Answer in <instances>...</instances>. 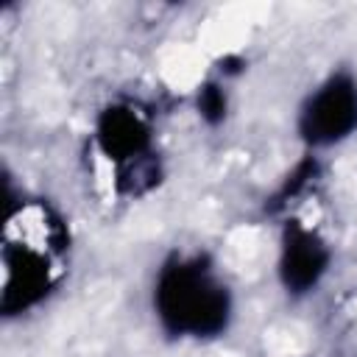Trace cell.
I'll return each instance as SVG.
<instances>
[{
    "label": "cell",
    "mask_w": 357,
    "mask_h": 357,
    "mask_svg": "<svg viewBox=\"0 0 357 357\" xmlns=\"http://www.w3.org/2000/svg\"><path fill=\"white\" fill-rule=\"evenodd\" d=\"M64 229L45 206L25 204L6 218L3 234V312L14 315L50 293L59 276Z\"/></svg>",
    "instance_id": "1"
},
{
    "label": "cell",
    "mask_w": 357,
    "mask_h": 357,
    "mask_svg": "<svg viewBox=\"0 0 357 357\" xmlns=\"http://www.w3.org/2000/svg\"><path fill=\"white\" fill-rule=\"evenodd\" d=\"M153 310L167 335L215 337L231 321V296L204 257H173L156 273Z\"/></svg>",
    "instance_id": "2"
},
{
    "label": "cell",
    "mask_w": 357,
    "mask_h": 357,
    "mask_svg": "<svg viewBox=\"0 0 357 357\" xmlns=\"http://www.w3.org/2000/svg\"><path fill=\"white\" fill-rule=\"evenodd\" d=\"M357 128V81L349 73L329 75L301 106L298 131L315 145H335L351 137Z\"/></svg>",
    "instance_id": "3"
},
{
    "label": "cell",
    "mask_w": 357,
    "mask_h": 357,
    "mask_svg": "<svg viewBox=\"0 0 357 357\" xmlns=\"http://www.w3.org/2000/svg\"><path fill=\"white\" fill-rule=\"evenodd\" d=\"M329 248L326 243L298 226V223H290L284 229V237H282V254H279V276H282V284L287 287V293H310L318 287V282L324 279L326 268H329Z\"/></svg>",
    "instance_id": "4"
},
{
    "label": "cell",
    "mask_w": 357,
    "mask_h": 357,
    "mask_svg": "<svg viewBox=\"0 0 357 357\" xmlns=\"http://www.w3.org/2000/svg\"><path fill=\"white\" fill-rule=\"evenodd\" d=\"M98 142L109 159H139L151 145V128L131 106H109L98 120Z\"/></svg>",
    "instance_id": "5"
},
{
    "label": "cell",
    "mask_w": 357,
    "mask_h": 357,
    "mask_svg": "<svg viewBox=\"0 0 357 357\" xmlns=\"http://www.w3.org/2000/svg\"><path fill=\"white\" fill-rule=\"evenodd\" d=\"M198 109H201V114H204L206 120H220V117L226 114V98H223V92H220L218 86L201 89V95H198Z\"/></svg>",
    "instance_id": "6"
}]
</instances>
